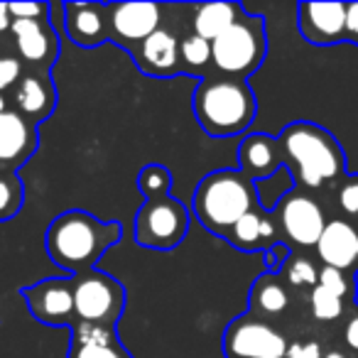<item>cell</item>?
<instances>
[{
    "mask_svg": "<svg viewBox=\"0 0 358 358\" xmlns=\"http://www.w3.org/2000/svg\"><path fill=\"white\" fill-rule=\"evenodd\" d=\"M282 164L294 187L304 192L324 189L346 177V155L327 128L309 120H294L278 135Z\"/></svg>",
    "mask_w": 358,
    "mask_h": 358,
    "instance_id": "6da1fadb",
    "label": "cell"
},
{
    "mask_svg": "<svg viewBox=\"0 0 358 358\" xmlns=\"http://www.w3.org/2000/svg\"><path fill=\"white\" fill-rule=\"evenodd\" d=\"M123 238V226L101 221L81 209H69L50 224L45 236L47 255L57 268L71 275L94 270V265Z\"/></svg>",
    "mask_w": 358,
    "mask_h": 358,
    "instance_id": "7a4b0ae2",
    "label": "cell"
},
{
    "mask_svg": "<svg viewBox=\"0 0 358 358\" xmlns=\"http://www.w3.org/2000/svg\"><path fill=\"white\" fill-rule=\"evenodd\" d=\"M192 110L209 138H234L253 125L258 101L245 79L216 74L196 84L192 94Z\"/></svg>",
    "mask_w": 358,
    "mask_h": 358,
    "instance_id": "3957f363",
    "label": "cell"
},
{
    "mask_svg": "<svg viewBox=\"0 0 358 358\" xmlns=\"http://www.w3.org/2000/svg\"><path fill=\"white\" fill-rule=\"evenodd\" d=\"M258 189L238 167H224L209 172L192 196V216L209 234L226 238L231 229L248 211L258 209Z\"/></svg>",
    "mask_w": 358,
    "mask_h": 358,
    "instance_id": "277c9868",
    "label": "cell"
},
{
    "mask_svg": "<svg viewBox=\"0 0 358 358\" xmlns=\"http://www.w3.org/2000/svg\"><path fill=\"white\" fill-rule=\"evenodd\" d=\"M268 55L265 20L260 15L243 13L236 25L211 42V66L219 76L245 79L260 69Z\"/></svg>",
    "mask_w": 358,
    "mask_h": 358,
    "instance_id": "5b68a950",
    "label": "cell"
},
{
    "mask_svg": "<svg viewBox=\"0 0 358 358\" xmlns=\"http://www.w3.org/2000/svg\"><path fill=\"white\" fill-rule=\"evenodd\" d=\"M192 214L172 194L143 201L133 221V238L143 248L172 250L187 238Z\"/></svg>",
    "mask_w": 358,
    "mask_h": 358,
    "instance_id": "8992f818",
    "label": "cell"
},
{
    "mask_svg": "<svg viewBox=\"0 0 358 358\" xmlns=\"http://www.w3.org/2000/svg\"><path fill=\"white\" fill-rule=\"evenodd\" d=\"M76 322L115 329L125 309V287L103 270H86L71 278Z\"/></svg>",
    "mask_w": 358,
    "mask_h": 358,
    "instance_id": "52a82bcc",
    "label": "cell"
},
{
    "mask_svg": "<svg viewBox=\"0 0 358 358\" xmlns=\"http://www.w3.org/2000/svg\"><path fill=\"white\" fill-rule=\"evenodd\" d=\"M278 221L280 236L289 241L297 248H317V241L322 238L327 214L324 206L304 189H289L278 206L273 209Z\"/></svg>",
    "mask_w": 358,
    "mask_h": 358,
    "instance_id": "ba28073f",
    "label": "cell"
},
{
    "mask_svg": "<svg viewBox=\"0 0 358 358\" xmlns=\"http://www.w3.org/2000/svg\"><path fill=\"white\" fill-rule=\"evenodd\" d=\"M287 346L282 331L253 314L234 319L224 331L226 358H285Z\"/></svg>",
    "mask_w": 358,
    "mask_h": 358,
    "instance_id": "9c48e42d",
    "label": "cell"
},
{
    "mask_svg": "<svg viewBox=\"0 0 358 358\" xmlns=\"http://www.w3.org/2000/svg\"><path fill=\"white\" fill-rule=\"evenodd\" d=\"M106 13L110 42L120 45L130 55L140 42L162 27L164 8L157 3H106Z\"/></svg>",
    "mask_w": 358,
    "mask_h": 358,
    "instance_id": "30bf717a",
    "label": "cell"
},
{
    "mask_svg": "<svg viewBox=\"0 0 358 358\" xmlns=\"http://www.w3.org/2000/svg\"><path fill=\"white\" fill-rule=\"evenodd\" d=\"M27 307L37 322L47 327H69L76 322L71 278H45L22 289Z\"/></svg>",
    "mask_w": 358,
    "mask_h": 358,
    "instance_id": "8fae6325",
    "label": "cell"
},
{
    "mask_svg": "<svg viewBox=\"0 0 358 358\" xmlns=\"http://www.w3.org/2000/svg\"><path fill=\"white\" fill-rule=\"evenodd\" d=\"M13 42L22 59L25 71H47L59 57V37L50 15L37 20H13Z\"/></svg>",
    "mask_w": 358,
    "mask_h": 358,
    "instance_id": "7c38bea8",
    "label": "cell"
},
{
    "mask_svg": "<svg viewBox=\"0 0 358 358\" xmlns=\"http://www.w3.org/2000/svg\"><path fill=\"white\" fill-rule=\"evenodd\" d=\"M317 258L324 268H334L338 273H358V224L341 216L327 221L322 238L317 241Z\"/></svg>",
    "mask_w": 358,
    "mask_h": 358,
    "instance_id": "4fadbf2b",
    "label": "cell"
},
{
    "mask_svg": "<svg viewBox=\"0 0 358 358\" xmlns=\"http://www.w3.org/2000/svg\"><path fill=\"white\" fill-rule=\"evenodd\" d=\"M299 35L317 47L346 42V6L343 3H302Z\"/></svg>",
    "mask_w": 358,
    "mask_h": 358,
    "instance_id": "5bb4252c",
    "label": "cell"
},
{
    "mask_svg": "<svg viewBox=\"0 0 358 358\" xmlns=\"http://www.w3.org/2000/svg\"><path fill=\"white\" fill-rule=\"evenodd\" d=\"M57 108V89L47 71H25L13 89V110L40 125L52 118Z\"/></svg>",
    "mask_w": 358,
    "mask_h": 358,
    "instance_id": "9a60e30c",
    "label": "cell"
},
{
    "mask_svg": "<svg viewBox=\"0 0 358 358\" xmlns=\"http://www.w3.org/2000/svg\"><path fill=\"white\" fill-rule=\"evenodd\" d=\"M37 143V125L13 108L0 113V169L15 172L17 167L30 162Z\"/></svg>",
    "mask_w": 358,
    "mask_h": 358,
    "instance_id": "2e32d148",
    "label": "cell"
},
{
    "mask_svg": "<svg viewBox=\"0 0 358 358\" xmlns=\"http://www.w3.org/2000/svg\"><path fill=\"white\" fill-rule=\"evenodd\" d=\"M135 66L143 74L155 76V79H169L174 74H182V64H179V40L172 30L159 27L145 42H140L133 52Z\"/></svg>",
    "mask_w": 358,
    "mask_h": 358,
    "instance_id": "e0dca14e",
    "label": "cell"
},
{
    "mask_svg": "<svg viewBox=\"0 0 358 358\" xmlns=\"http://www.w3.org/2000/svg\"><path fill=\"white\" fill-rule=\"evenodd\" d=\"M64 30L66 37L81 50H94L103 42H110L108 35V13L106 3H66Z\"/></svg>",
    "mask_w": 358,
    "mask_h": 358,
    "instance_id": "ac0fdd59",
    "label": "cell"
},
{
    "mask_svg": "<svg viewBox=\"0 0 358 358\" xmlns=\"http://www.w3.org/2000/svg\"><path fill=\"white\" fill-rule=\"evenodd\" d=\"M282 150L275 135L250 133L238 145V169L255 185L265 182L282 169Z\"/></svg>",
    "mask_w": 358,
    "mask_h": 358,
    "instance_id": "d6986e66",
    "label": "cell"
},
{
    "mask_svg": "<svg viewBox=\"0 0 358 358\" xmlns=\"http://www.w3.org/2000/svg\"><path fill=\"white\" fill-rule=\"evenodd\" d=\"M234 248L243 253H268L275 243H280V229L273 211H265L263 206L248 211L234 229L226 234Z\"/></svg>",
    "mask_w": 358,
    "mask_h": 358,
    "instance_id": "ffe728a7",
    "label": "cell"
},
{
    "mask_svg": "<svg viewBox=\"0 0 358 358\" xmlns=\"http://www.w3.org/2000/svg\"><path fill=\"white\" fill-rule=\"evenodd\" d=\"M69 358H133L120 343L115 329L101 324L74 322L71 324Z\"/></svg>",
    "mask_w": 358,
    "mask_h": 358,
    "instance_id": "44dd1931",
    "label": "cell"
},
{
    "mask_svg": "<svg viewBox=\"0 0 358 358\" xmlns=\"http://www.w3.org/2000/svg\"><path fill=\"white\" fill-rule=\"evenodd\" d=\"M192 32L204 40L214 42L216 37H221L231 25L243 17V6L241 3H201V6H192Z\"/></svg>",
    "mask_w": 358,
    "mask_h": 358,
    "instance_id": "7402d4cb",
    "label": "cell"
},
{
    "mask_svg": "<svg viewBox=\"0 0 358 358\" xmlns=\"http://www.w3.org/2000/svg\"><path fill=\"white\" fill-rule=\"evenodd\" d=\"M289 307V292L285 282L273 273L260 275L250 287L248 297V314L263 319V317H278Z\"/></svg>",
    "mask_w": 358,
    "mask_h": 358,
    "instance_id": "603a6c76",
    "label": "cell"
},
{
    "mask_svg": "<svg viewBox=\"0 0 358 358\" xmlns=\"http://www.w3.org/2000/svg\"><path fill=\"white\" fill-rule=\"evenodd\" d=\"M179 64H182V74H204L206 79V71L211 66V42L189 32L179 42Z\"/></svg>",
    "mask_w": 358,
    "mask_h": 358,
    "instance_id": "cb8c5ba5",
    "label": "cell"
},
{
    "mask_svg": "<svg viewBox=\"0 0 358 358\" xmlns=\"http://www.w3.org/2000/svg\"><path fill=\"white\" fill-rule=\"evenodd\" d=\"M25 204V185L15 172L0 169V221H10Z\"/></svg>",
    "mask_w": 358,
    "mask_h": 358,
    "instance_id": "d4e9b609",
    "label": "cell"
},
{
    "mask_svg": "<svg viewBox=\"0 0 358 358\" xmlns=\"http://www.w3.org/2000/svg\"><path fill=\"white\" fill-rule=\"evenodd\" d=\"M135 185H138L145 201L162 199V196H169V192H172V174H169V169L162 167V164H155V162L145 164V167L140 169L138 179H135Z\"/></svg>",
    "mask_w": 358,
    "mask_h": 358,
    "instance_id": "484cf974",
    "label": "cell"
},
{
    "mask_svg": "<svg viewBox=\"0 0 358 358\" xmlns=\"http://www.w3.org/2000/svg\"><path fill=\"white\" fill-rule=\"evenodd\" d=\"M280 275L285 278V282L289 285V287H317L319 282V270L317 265H314V260L304 258V255H289L287 263H285V268L280 270Z\"/></svg>",
    "mask_w": 358,
    "mask_h": 358,
    "instance_id": "4316f807",
    "label": "cell"
},
{
    "mask_svg": "<svg viewBox=\"0 0 358 358\" xmlns=\"http://www.w3.org/2000/svg\"><path fill=\"white\" fill-rule=\"evenodd\" d=\"M309 307H312V317L317 322H336L346 309V302L334 292H329L327 287L317 285L309 289Z\"/></svg>",
    "mask_w": 358,
    "mask_h": 358,
    "instance_id": "83f0119b",
    "label": "cell"
},
{
    "mask_svg": "<svg viewBox=\"0 0 358 358\" xmlns=\"http://www.w3.org/2000/svg\"><path fill=\"white\" fill-rule=\"evenodd\" d=\"M336 206L341 219L358 224V174H346L336 185Z\"/></svg>",
    "mask_w": 358,
    "mask_h": 358,
    "instance_id": "f1b7e54d",
    "label": "cell"
},
{
    "mask_svg": "<svg viewBox=\"0 0 358 358\" xmlns=\"http://www.w3.org/2000/svg\"><path fill=\"white\" fill-rule=\"evenodd\" d=\"M317 285L327 287L329 292H334L336 297H341L343 302H346L348 297H353V292H356V278H351V275H346V273H338V270H334V268L319 270V282Z\"/></svg>",
    "mask_w": 358,
    "mask_h": 358,
    "instance_id": "f546056e",
    "label": "cell"
},
{
    "mask_svg": "<svg viewBox=\"0 0 358 358\" xmlns=\"http://www.w3.org/2000/svg\"><path fill=\"white\" fill-rule=\"evenodd\" d=\"M22 74H25V66L17 57H0V96L8 89H15Z\"/></svg>",
    "mask_w": 358,
    "mask_h": 358,
    "instance_id": "4dcf8cb0",
    "label": "cell"
},
{
    "mask_svg": "<svg viewBox=\"0 0 358 358\" xmlns=\"http://www.w3.org/2000/svg\"><path fill=\"white\" fill-rule=\"evenodd\" d=\"M13 20H37V17H47L52 6L47 3H8Z\"/></svg>",
    "mask_w": 358,
    "mask_h": 358,
    "instance_id": "1f68e13d",
    "label": "cell"
},
{
    "mask_svg": "<svg viewBox=\"0 0 358 358\" xmlns=\"http://www.w3.org/2000/svg\"><path fill=\"white\" fill-rule=\"evenodd\" d=\"M292 255V250L287 248L285 243H275L273 248L265 253V263H268V273L273 275H280V270L285 268V263H287V258Z\"/></svg>",
    "mask_w": 358,
    "mask_h": 358,
    "instance_id": "d6a6232c",
    "label": "cell"
},
{
    "mask_svg": "<svg viewBox=\"0 0 358 358\" xmlns=\"http://www.w3.org/2000/svg\"><path fill=\"white\" fill-rule=\"evenodd\" d=\"M322 348H319L317 341H294L287 346V353H285V358H322Z\"/></svg>",
    "mask_w": 358,
    "mask_h": 358,
    "instance_id": "836d02e7",
    "label": "cell"
},
{
    "mask_svg": "<svg viewBox=\"0 0 358 358\" xmlns=\"http://www.w3.org/2000/svg\"><path fill=\"white\" fill-rule=\"evenodd\" d=\"M346 42L358 45V3L346 6Z\"/></svg>",
    "mask_w": 358,
    "mask_h": 358,
    "instance_id": "e575fe53",
    "label": "cell"
},
{
    "mask_svg": "<svg viewBox=\"0 0 358 358\" xmlns=\"http://www.w3.org/2000/svg\"><path fill=\"white\" fill-rule=\"evenodd\" d=\"M343 341H346V346L351 351L358 353V312L348 317L346 327H343Z\"/></svg>",
    "mask_w": 358,
    "mask_h": 358,
    "instance_id": "d590c367",
    "label": "cell"
},
{
    "mask_svg": "<svg viewBox=\"0 0 358 358\" xmlns=\"http://www.w3.org/2000/svg\"><path fill=\"white\" fill-rule=\"evenodd\" d=\"M10 25H13V17L10 10H8V3H0V35L10 32Z\"/></svg>",
    "mask_w": 358,
    "mask_h": 358,
    "instance_id": "8d00e7d4",
    "label": "cell"
},
{
    "mask_svg": "<svg viewBox=\"0 0 358 358\" xmlns=\"http://www.w3.org/2000/svg\"><path fill=\"white\" fill-rule=\"evenodd\" d=\"M322 358H346V353H341V351H329V353H324Z\"/></svg>",
    "mask_w": 358,
    "mask_h": 358,
    "instance_id": "74e56055",
    "label": "cell"
},
{
    "mask_svg": "<svg viewBox=\"0 0 358 358\" xmlns=\"http://www.w3.org/2000/svg\"><path fill=\"white\" fill-rule=\"evenodd\" d=\"M6 110H8V101L0 96V113H6Z\"/></svg>",
    "mask_w": 358,
    "mask_h": 358,
    "instance_id": "f35d334b",
    "label": "cell"
}]
</instances>
